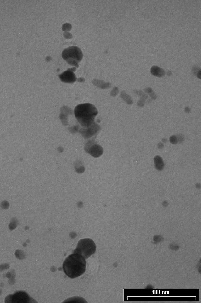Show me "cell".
<instances>
[{
	"label": "cell",
	"instance_id": "cell-8",
	"mask_svg": "<svg viewBox=\"0 0 201 303\" xmlns=\"http://www.w3.org/2000/svg\"><path fill=\"white\" fill-rule=\"evenodd\" d=\"M151 73L152 75L159 78L164 76L165 74L163 69L157 66H152L151 69Z\"/></svg>",
	"mask_w": 201,
	"mask_h": 303
},
{
	"label": "cell",
	"instance_id": "cell-4",
	"mask_svg": "<svg viewBox=\"0 0 201 303\" xmlns=\"http://www.w3.org/2000/svg\"><path fill=\"white\" fill-rule=\"evenodd\" d=\"M62 57L67 63L73 66L78 67V64L83 59V54L79 47L73 46L68 47L62 52Z\"/></svg>",
	"mask_w": 201,
	"mask_h": 303
},
{
	"label": "cell",
	"instance_id": "cell-7",
	"mask_svg": "<svg viewBox=\"0 0 201 303\" xmlns=\"http://www.w3.org/2000/svg\"><path fill=\"white\" fill-rule=\"evenodd\" d=\"M61 82L67 83H73L76 81V77L72 69H68L59 75Z\"/></svg>",
	"mask_w": 201,
	"mask_h": 303
},
{
	"label": "cell",
	"instance_id": "cell-1",
	"mask_svg": "<svg viewBox=\"0 0 201 303\" xmlns=\"http://www.w3.org/2000/svg\"><path fill=\"white\" fill-rule=\"evenodd\" d=\"M86 259L77 253H73L66 258L63 263V271L71 278H75L83 275L86 271Z\"/></svg>",
	"mask_w": 201,
	"mask_h": 303
},
{
	"label": "cell",
	"instance_id": "cell-14",
	"mask_svg": "<svg viewBox=\"0 0 201 303\" xmlns=\"http://www.w3.org/2000/svg\"><path fill=\"white\" fill-rule=\"evenodd\" d=\"M9 267V265L8 264H4L0 265V271L8 269Z\"/></svg>",
	"mask_w": 201,
	"mask_h": 303
},
{
	"label": "cell",
	"instance_id": "cell-15",
	"mask_svg": "<svg viewBox=\"0 0 201 303\" xmlns=\"http://www.w3.org/2000/svg\"><path fill=\"white\" fill-rule=\"evenodd\" d=\"M170 142L171 143L173 144H176L178 142V139L175 136H172L171 137L170 139Z\"/></svg>",
	"mask_w": 201,
	"mask_h": 303
},
{
	"label": "cell",
	"instance_id": "cell-9",
	"mask_svg": "<svg viewBox=\"0 0 201 303\" xmlns=\"http://www.w3.org/2000/svg\"><path fill=\"white\" fill-rule=\"evenodd\" d=\"M154 160L156 169L159 170H162L164 166V162L162 158L161 157L157 155L155 157Z\"/></svg>",
	"mask_w": 201,
	"mask_h": 303
},
{
	"label": "cell",
	"instance_id": "cell-5",
	"mask_svg": "<svg viewBox=\"0 0 201 303\" xmlns=\"http://www.w3.org/2000/svg\"><path fill=\"white\" fill-rule=\"evenodd\" d=\"M5 302L7 303H28L34 302L33 300L24 291L16 292L14 294L9 295L5 299Z\"/></svg>",
	"mask_w": 201,
	"mask_h": 303
},
{
	"label": "cell",
	"instance_id": "cell-2",
	"mask_svg": "<svg viewBox=\"0 0 201 303\" xmlns=\"http://www.w3.org/2000/svg\"><path fill=\"white\" fill-rule=\"evenodd\" d=\"M75 115L76 119L81 126L88 128L92 125L98 115L97 108L90 103L79 104L75 108Z\"/></svg>",
	"mask_w": 201,
	"mask_h": 303
},
{
	"label": "cell",
	"instance_id": "cell-11",
	"mask_svg": "<svg viewBox=\"0 0 201 303\" xmlns=\"http://www.w3.org/2000/svg\"><path fill=\"white\" fill-rule=\"evenodd\" d=\"M18 221L16 218H13L11 220L10 224H9V227L11 231H13L15 229L18 225Z\"/></svg>",
	"mask_w": 201,
	"mask_h": 303
},
{
	"label": "cell",
	"instance_id": "cell-6",
	"mask_svg": "<svg viewBox=\"0 0 201 303\" xmlns=\"http://www.w3.org/2000/svg\"><path fill=\"white\" fill-rule=\"evenodd\" d=\"M85 150L94 158H98L103 154V150L101 146L95 142L89 141L85 145Z\"/></svg>",
	"mask_w": 201,
	"mask_h": 303
},
{
	"label": "cell",
	"instance_id": "cell-16",
	"mask_svg": "<svg viewBox=\"0 0 201 303\" xmlns=\"http://www.w3.org/2000/svg\"><path fill=\"white\" fill-rule=\"evenodd\" d=\"M1 291L0 290V295H1Z\"/></svg>",
	"mask_w": 201,
	"mask_h": 303
},
{
	"label": "cell",
	"instance_id": "cell-3",
	"mask_svg": "<svg viewBox=\"0 0 201 303\" xmlns=\"http://www.w3.org/2000/svg\"><path fill=\"white\" fill-rule=\"evenodd\" d=\"M96 250V244L94 241L87 238L79 241L74 253L80 254L85 259H87L94 254Z\"/></svg>",
	"mask_w": 201,
	"mask_h": 303
},
{
	"label": "cell",
	"instance_id": "cell-12",
	"mask_svg": "<svg viewBox=\"0 0 201 303\" xmlns=\"http://www.w3.org/2000/svg\"><path fill=\"white\" fill-rule=\"evenodd\" d=\"M15 254L16 257L19 259H24L26 257L25 253L21 250H16Z\"/></svg>",
	"mask_w": 201,
	"mask_h": 303
},
{
	"label": "cell",
	"instance_id": "cell-13",
	"mask_svg": "<svg viewBox=\"0 0 201 303\" xmlns=\"http://www.w3.org/2000/svg\"><path fill=\"white\" fill-rule=\"evenodd\" d=\"M0 206H1V207L2 209H7L9 207V204L7 201H4L1 203V205Z\"/></svg>",
	"mask_w": 201,
	"mask_h": 303
},
{
	"label": "cell",
	"instance_id": "cell-10",
	"mask_svg": "<svg viewBox=\"0 0 201 303\" xmlns=\"http://www.w3.org/2000/svg\"><path fill=\"white\" fill-rule=\"evenodd\" d=\"M121 96L123 99L129 105H131L133 104V100L131 97L129 95L126 94L125 92H122Z\"/></svg>",
	"mask_w": 201,
	"mask_h": 303
}]
</instances>
